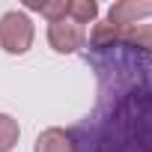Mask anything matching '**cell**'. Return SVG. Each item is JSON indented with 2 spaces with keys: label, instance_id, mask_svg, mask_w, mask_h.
I'll use <instances>...</instances> for the list:
<instances>
[{
  "label": "cell",
  "instance_id": "1",
  "mask_svg": "<svg viewBox=\"0 0 152 152\" xmlns=\"http://www.w3.org/2000/svg\"><path fill=\"white\" fill-rule=\"evenodd\" d=\"M99 152H152V87H128L99 131Z\"/></svg>",
  "mask_w": 152,
  "mask_h": 152
},
{
  "label": "cell",
  "instance_id": "2",
  "mask_svg": "<svg viewBox=\"0 0 152 152\" xmlns=\"http://www.w3.org/2000/svg\"><path fill=\"white\" fill-rule=\"evenodd\" d=\"M33 21L27 12H6L3 18H0V48H3L6 54H27L30 45H33Z\"/></svg>",
  "mask_w": 152,
  "mask_h": 152
},
{
  "label": "cell",
  "instance_id": "3",
  "mask_svg": "<svg viewBox=\"0 0 152 152\" xmlns=\"http://www.w3.org/2000/svg\"><path fill=\"white\" fill-rule=\"evenodd\" d=\"M87 33L81 24H75L72 18H60V21H48V45L57 54H75L84 45Z\"/></svg>",
  "mask_w": 152,
  "mask_h": 152
},
{
  "label": "cell",
  "instance_id": "4",
  "mask_svg": "<svg viewBox=\"0 0 152 152\" xmlns=\"http://www.w3.org/2000/svg\"><path fill=\"white\" fill-rule=\"evenodd\" d=\"M152 15V0H119L107 9V18L110 24H140V18H149Z\"/></svg>",
  "mask_w": 152,
  "mask_h": 152
},
{
  "label": "cell",
  "instance_id": "5",
  "mask_svg": "<svg viewBox=\"0 0 152 152\" xmlns=\"http://www.w3.org/2000/svg\"><path fill=\"white\" fill-rule=\"evenodd\" d=\"M33 152H75V137L63 128H45L36 137Z\"/></svg>",
  "mask_w": 152,
  "mask_h": 152
},
{
  "label": "cell",
  "instance_id": "6",
  "mask_svg": "<svg viewBox=\"0 0 152 152\" xmlns=\"http://www.w3.org/2000/svg\"><path fill=\"white\" fill-rule=\"evenodd\" d=\"M99 15V3L96 0H69L66 3V18H72L75 24H93Z\"/></svg>",
  "mask_w": 152,
  "mask_h": 152
},
{
  "label": "cell",
  "instance_id": "7",
  "mask_svg": "<svg viewBox=\"0 0 152 152\" xmlns=\"http://www.w3.org/2000/svg\"><path fill=\"white\" fill-rule=\"evenodd\" d=\"M21 137V128H18V119L9 116V113H0V152H12L15 143Z\"/></svg>",
  "mask_w": 152,
  "mask_h": 152
}]
</instances>
